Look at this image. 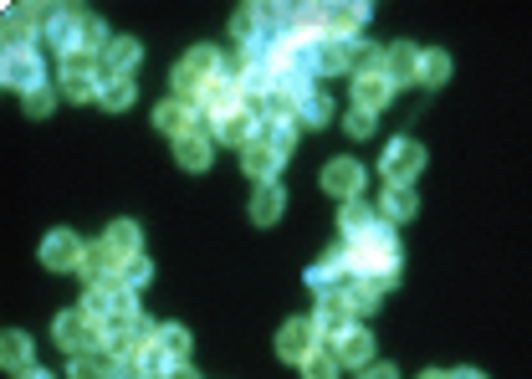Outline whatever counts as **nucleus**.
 Masks as SVG:
<instances>
[{"mask_svg": "<svg viewBox=\"0 0 532 379\" xmlns=\"http://www.w3.org/2000/svg\"><path fill=\"white\" fill-rule=\"evenodd\" d=\"M348 267H353V277H399V241H394V231L379 221L369 236H359L348 246Z\"/></svg>", "mask_w": 532, "mask_h": 379, "instance_id": "f257e3e1", "label": "nucleus"}, {"mask_svg": "<svg viewBox=\"0 0 532 379\" xmlns=\"http://www.w3.org/2000/svg\"><path fill=\"white\" fill-rule=\"evenodd\" d=\"M52 339H57L67 354H98V349H103V323L87 318L82 308H72V313H62V318L52 323Z\"/></svg>", "mask_w": 532, "mask_h": 379, "instance_id": "f03ea898", "label": "nucleus"}, {"mask_svg": "<svg viewBox=\"0 0 532 379\" xmlns=\"http://www.w3.org/2000/svg\"><path fill=\"white\" fill-rule=\"evenodd\" d=\"M0 82L16 93H31L47 82V67H41V52L36 47H11V52H0Z\"/></svg>", "mask_w": 532, "mask_h": 379, "instance_id": "7ed1b4c3", "label": "nucleus"}, {"mask_svg": "<svg viewBox=\"0 0 532 379\" xmlns=\"http://www.w3.org/2000/svg\"><path fill=\"white\" fill-rule=\"evenodd\" d=\"M425 170V149L415 144V139H394L389 149H384V159H379V175L389 180V185H405L410 190V180Z\"/></svg>", "mask_w": 532, "mask_h": 379, "instance_id": "20e7f679", "label": "nucleus"}, {"mask_svg": "<svg viewBox=\"0 0 532 379\" xmlns=\"http://www.w3.org/2000/svg\"><path fill=\"white\" fill-rule=\"evenodd\" d=\"M98 93H103L98 62H93V57H67V62H62V98H72V103H93Z\"/></svg>", "mask_w": 532, "mask_h": 379, "instance_id": "39448f33", "label": "nucleus"}, {"mask_svg": "<svg viewBox=\"0 0 532 379\" xmlns=\"http://www.w3.org/2000/svg\"><path fill=\"white\" fill-rule=\"evenodd\" d=\"M323 339H318V328H313V318H287L282 328H277V354L287 359V364H302L307 354H313Z\"/></svg>", "mask_w": 532, "mask_h": 379, "instance_id": "423d86ee", "label": "nucleus"}, {"mask_svg": "<svg viewBox=\"0 0 532 379\" xmlns=\"http://www.w3.org/2000/svg\"><path fill=\"white\" fill-rule=\"evenodd\" d=\"M364 180H369V170H364L359 159H328V170H323V190L338 195V200L364 195Z\"/></svg>", "mask_w": 532, "mask_h": 379, "instance_id": "0eeeda50", "label": "nucleus"}, {"mask_svg": "<svg viewBox=\"0 0 532 379\" xmlns=\"http://www.w3.org/2000/svg\"><path fill=\"white\" fill-rule=\"evenodd\" d=\"M313 328H318V339H338L343 328H353V308H348V292H323L318 298V313H313Z\"/></svg>", "mask_w": 532, "mask_h": 379, "instance_id": "6e6552de", "label": "nucleus"}, {"mask_svg": "<svg viewBox=\"0 0 532 379\" xmlns=\"http://www.w3.org/2000/svg\"><path fill=\"white\" fill-rule=\"evenodd\" d=\"M154 129H159V134H169V139H185V134H195V129H200V108H195V103H185V98H169V103H159V108H154Z\"/></svg>", "mask_w": 532, "mask_h": 379, "instance_id": "1a4fd4ad", "label": "nucleus"}, {"mask_svg": "<svg viewBox=\"0 0 532 379\" xmlns=\"http://www.w3.org/2000/svg\"><path fill=\"white\" fill-rule=\"evenodd\" d=\"M210 129H215V139H220V144L246 149V144H256V139H261V118H256L251 108H236V113H226L220 123H210Z\"/></svg>", "mask_w": 532, "mask_h": 379, "instance_id": "9d476101", "label": "nucleus"}, {"mask_svg": "<svg viewBox=\"0 0 532 379\" xmlns=\"http://www.w3.org/2000/svg\"><path fill=\"white\" fill-rule=\"evenodd\" d=\"M82 241H77V231H52L47 241H41V262H47L52 272H72V267H82Z\"/></svg>", "mask_w": 532, "mask_h": 379, "instance_id": "9b49d317", "label": "nucleus"}, {"mask_svg": "<svg viewBox=\"0 0 532 379\" xmlns=\"http://www.w3.org/2000/svg\"><path fill=\"white\" fill-rule=\"evenodd\" d=\"M139 57H144V47H139L133 36H108L98 67H103V77H128L133 67H139Z\"/></svg>", "mask_w": 532, "mask_h": 379, "instance_id": "f8f14e48", "label": "nucleus"}, {"mask_svg": "<svg viewBox=\"0 0 532 379\" xmlns=\"http://www.w3.org/2000/svg\"><path fill=\"white\" fill-rule=\"evenodd\" d=\"M241 170L256 180V185H272L277 180V170H282V154L266 144V139H256V144H246L241 149Z\"/></svg>", "mask_w": 532, "mask_h": 379, "instance_id": "ddd939ff", "label": "nucleus"}, {"mask_svg": "<svg viewBox=\"0 0 532 379\" xmlns=\"http://www.w3.org/2000/svg\"><path fill=\"white\" fill-rule=\"evenodd\" d=\"M333 354H338V364H353V369H364V364H374V339H369V328H343L338 339H333Z\"/></svg>", "mask_w": 532, "mask_h": 379, "instance_id": "4468645a", "label": "nucleus"}, {"mask_svg": "<svg viewBox=\"0 0 532 379\" xmlns=\"http://www.w3.org/2000/svg\"><path fill=\"white\" fill-rule=\"evenodd\" d=\"M394 282H399V277H348V287H343V292H348V308H353V313H374Z\"/></svg>", "mask_w": 532, "mask_h": 379, "instance_id": "2eb2a0df", "label": "nucleus"}, {"mask_svg": "<svg viewBox=\"0 0 532 379\" xmlns=\"http://www.w3.org/2000/svg\"><path fill=\"white\" fill-rule=\"evenodd\" d=\"M394 98V82L374 67V72H359V77H353V103H359L364 113H379L384 103Z\"/></svg>", "mask_w": 532, "mask_h": 379, "instance_id": "dca6fc26", "label": "nucleus"}, {"mask_svg": "<svg viewBox=\"0 0 532 379\" xmlns=\"http://www.w3.org/2000/svg\"><path fill=\"white\" fill-rule=\"evenodd\" d=\"M394 88L399 82H420V52L410 47V41H394V47H384V67H379Z\"/></svg>", "mask_w": 532, "mask_h": 379, "instance_id": "f3484780", "label": "nucleus"}, {"mask_svg": "<svg viewBox=\"0 0 532 379\" xmlns=\"http://www.w3.org/2000/svg\"><path fill=\"white\" fill-rule=\"evenodd\" d=\"M231 31H236V41L246 52H261L266 41H272V36H266V6H241L231 16Z\"/></svg>", "mask_w": 532, "mask_h": 379, "instance_id": "a211bd4d", "label": "nucleus"}, {"mask_svg": "<svg viewBox=\"0 0 532 379\" xmlns=\"http://www.w3.org/2000/svg\"><path fill=\"white\" fill-rule=\"evenodd\" d=\"M338 226H343V236H348V241H359V236H369V231L379 226V205H369L364 195H353V200H343V216H338Z\"/></svg>", "mask_w": 532, "mask_h": 379, "instance_id": "6ab92c4d", "label": "nucleus"}, {"mask_svg": "<svg viewBox=\"0 0 532 379\" xmlns=\"http://www.w3.org/2000/svg\"><path fill=\"white\" fill-rule=\"evenodd\" d=\"M174 164H180V170H190V175H205V170H210V139H205V129L174 139Z\"/></svg>", "mask_w": 532, "mask_h": 379, "instance_id": "aec40b11", "label": "nucleus"}, {"mask_svg": "<svg viewBox=\"0 0 532 379\" xmlns=\"http://www.w3.org/2000/svg\"><path fill=\"white\" fill-rule=\"evenodd\" d=\"M364 21H369V6H323V31L338 41H353Z\"/></svg>", "mask_w": 532, "mask_h": 379, "instance_id": "412c9836", "label": "nucleus"}, {"mask_svg": "<svg viewBox=\"0 0 532 379\" xmlns=\"http://www.w3.org/2000/svg\"><path fill=\"white\" fill-rule=\"evenodd\" d=\"M282 210H287V195H282L277 180H272V185H256V195H251V221H256V226H277Z\"/></svg>", "mask_w": 532, "mask_h": 379, "instance_id": "4be33fe9", "label": "nucleus"}, {"mask_svg": "<svg viewBox=\"0 0 532 379\" xmlns=\"http://www.w3.org/2000/svg\"><path fill=\"white\" fill-rule=\"evenodd\" d=\"M118 272H123V262L113 257L108 241H93V246L82 251V277H87V282H108V277H118Z\"/></svg>", "mask_w": 532, "mask_h": 379, "instance_id": "5701e85b", "label": "nucleus"}, {"mask_svg": "<svg viewBox=\"0 0 532 379\" xmlns=\"http://www.w3.org/2000/svg\"><path fill=\"white\" fill-rule=\"evenodd\" d=\"M154 349L169 359V369L190 364V328H185V323H164V328H159V339H154Z\"/></svg>", "mask_w": 532, "mask_h": 379, "instance_id": "b1692460", "label": "nucleus"}, {"mask_svg": "<svg viewBox=\"0 0 532 379\" xmlns=\"http://www.w3.org/2000/svg\"><path fill=\"white\" fill-rule=\"evenodd\" d=\"M415 210H420L415 190H405V185H389V190H384V200H379V221H384V226H399V221H410Z\"/></svg>", "mask_w": 532, "mask_h": 379, "instance_id": "393cba45", "label": "nucleus"}, {"mask_svg": "<svg viewBox=\"0 0 532 379\" xmlns=\"http://www.w3.org/2000/svg\"><path fill=\"white\" fill-rule=\"evenodd\" d=\"M103 241L113 246V257H118V262H133V257H139V246H144V231L133 226V221H113Z\"/></svg>", "mask_w": 532, "mask_h": 379, "instance_id": "a878e982", "label": "nucleus"}, {"mask_svg": "<svg viewBox=\"0 0 532 379\" xmlns=\"http://www.w3.org/2000/svg\"><path fill=\"white\" fill-rule=\"evenodd\" d=\"M36 31H47V26H41V16L31 6H11V16H6V41H11V47H31Z\"/></svg>", "mask_w": 532, "mask_h": 379, "instance_id": "bb28decb", "label": "nucleus"}, {"mask_svg": "<svg viewBox=\"0 0 532 379\" xmlns=\"http://www.w3.org/2000/svg\"><path fill=\"white\" fill-rule=\"evenodd\" d=\"M113 374V354H72V364H67V379H108Z\"/></svg>", "mask_w": 532, "mask_h": 379, "instance_id": "cd10ccee", "label": "nucleus"}, {"mask_svg": "<svg viewBox=\"0 0 532 379\" xmlns=\"http://www.w3.org/2000/svg\"><path fill=\"white\" fill-rule=\"evenodd\" d=\"M0 364H6L11 374L31 369V339H26V333H6V339H0Z\"/></svg>", "mask_w": 532, "mask_h": 379, "instance_id": "c85d7f7f", "label": "nucleus"}, {"mask_svg": "<svg viewBox=\"0 0 532 379\" xmlns=\"http://www.w3.org/2000/svg\"><path fill=\"white\" fill-rule=\"evenodd\" d=\"M261 139L287 159V154H292V144H297V118H266V123H261Z\"/></svg>", "mask_w": 532, "mask_h": 379, "instance_id": "c756f323", "label": "nucleus"}, {"mask_svg": "<svg viewBox=\"0 0 532 379\" xmlns=\"http://www.w3.org/2000/svg\"><path fill=\"white\" fill-rule=\"evenodd\" d=\"M133 93H139V88H133V77H103V93H98V103H103L108 113H123V108L133 103Z\"/></svg>", "mask_w": 532, "mask_h": 379, "instance_id": "7c9ffc66", "label": "nucleus"}, {"mask_svg": "<svg viewBox=\"0 0 532 379\" xmlns=\"http://www.w3.org/2000/svg\"><path fill=\"white\" fill-rule=\"evenodd\" d=\"M338 369H343V364H338V354H333L328 344H318L313 354L302 359V379H338Z\"/></svg>", "mask_w": 532, "mask_h": 379, "instance_id": "2f4dec72", "label": "nucleus"}, {"mask_svg": "<svg viewBox=\"0 0 532 379\" xmlns=\"http://www.w3.org/2000/svg\"><path fill=\"white\" fill-rule=\"evenodd\" d=\"M451 77V52H420V82L425 88H440Z\"/></svg>", "mask_w": 532, "mask_h": 379, "instance_id": "473e14b6", "label": "nucleus"}, {"mask_svg": "<svg viewBox=\"0 0 532 379\" xmlns=\"http://www.w3.org/2000/svg\"><path fill=\"white\" fill-rule=\"evenodd\" d=\"M328 118H333V98L328 93H313V98L297 108V123H313V129H323Z\"/></svg>", "mask_w": 532, "mask_h": 379, "instance_id": "72a5a7b5", "label": "nucleus"}, {"mask_svg": "<svg viewBox=\"0 0 532 379\" xmlns=\"http://www.w3.org/2000/svg\"><path fill=\"white\" fill-rule=\"evenodd\" d=\"M52 108H57V93L47 88V82H41V88H31V93H26V113H31V118H47Z\"/></svg>", "mask_w": 532, "mask_h": 379, "instance_id": "f704fd0d", "label": "nucleus"}, {"mask_svg": "<svg viewBox=\"0 0 532 379\" xmlns=\"http://www.w3.org/2000/svg\"><path fill=\"white\" fill-rule=\"evenodd\" d=\"M123 287H133V292H139V287H149V277H154V267L144 262V257H133V262H123Z\"/></svg>", "mask_w": 532, "mask_h": 379, "instance_id": "c9c22d12", "label": "nucleus"}, {"mask_svg": "<svg viewBox=\"0 0 532 379\" xmlns=\"http://www.w3.org/2000/svg\"><path fill=\"white\" fill-rule=\"evenodd\" d=\"M343 129H348V139H369V134H374V113H364V108H353V113L343 118Z\"/></svg>", "mask_w": 532, "mask_h": 379, "instance_id": "e433bc0d", "label": "nucleus"}, {"mask_svg": "<svg viewBox=\"0 0 532 379\" xmlns=\"http://www.w3.org/2000/svg\"><path fill=\"white\" fill-rule=\"evenodd\" d=\"M359 379H399V369H394V364H384V359H374V364H364V369H359Z\"/></svg>", "mask_w": 532, "mask_h": 379, "instance_id": "4c0bfd02", "label": "nucleus"}, {"mask_svg": "<svg viewBox=\"0 0 532 379\" xmlns=\"http://www.w3.org/2000/svg\"><path fill=\"white\" fill-rule=\"evenodd\" d=\"M451 379H486L476 364H461V369H451Z\"/></svg>", "mask_w": 532, "mask_h": 379, "instance_id": "58836bf2", "label": "nucleus"}, {"mask_svg": "<svg viewBox=\"0 0 532 379\" xmlns=\"http://www.w3.org/2000/svg\"><path fill=\"white\" fill-rule=\"evenodd\" d=\"M164 379H200V374H195V369H190V364H180V369H169V374H164Z\"/></svg>", "mask_w": 532, "mask_h": 379, "instance_id": "ea45409f", "label": "nucleus"}, {"mask_svg": "<svg viewBox=\"0 0 532 379\" xmlns=\"http://www.w3.org/2000/svg\"><path fill=\"white\" fill-rule=\"evenodd\" d=\"M16 379H52L47 369H26V374H16Z\"/></svg>", "mask_w": 532, "mask_h": 379, "instance_id": "a19ab883", "label": "nucleus"}, {"mask_svg": "<svg viewBox=\"0 0 532 379\" xmlns=\"http://www.w3.org/2000/svg\"><path fill=\"white\" fill-rule=\"evenodd\" d=\"M420 379H451V374H446V369H425Z\"/></svg>", "mask_w": 532, "mask_h": 379, "instance_id": "79ce46f5", "label": "nucleus"}]
</instances>
